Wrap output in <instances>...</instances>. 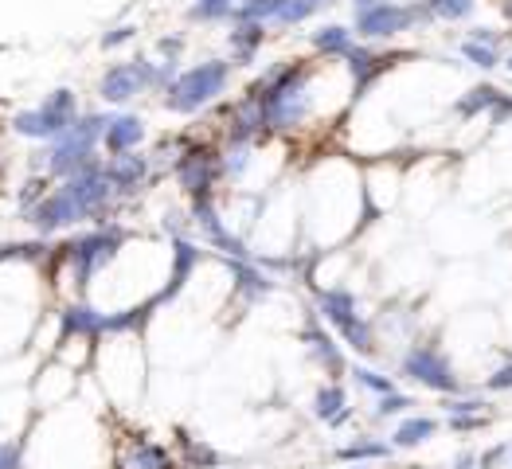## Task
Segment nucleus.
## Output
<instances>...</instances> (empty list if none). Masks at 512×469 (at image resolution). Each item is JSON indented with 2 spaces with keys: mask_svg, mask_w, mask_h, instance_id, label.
Listing matches in <instances>:
<instances>
[{
  "mask_svg": "<svg viewBox=\"0 0 512 469\" xmlns=\"http://www.w3.org/2000/svg\"><path fill=\"white\" fill-rule=\"evenodd\" d=\"M403 376L415 380V384L430 387V391H442V395H454L458 391V376H454L450 360L438 348H430V344H419V348H411L403 356Z\"/></svg>",
  "mask_w": 512,
  "mask_h": 469,
  "instance_id": "1",
  "label": "nucleus"
},
{
  "mask_svg": "<svg viewBox=\"0 0 512 469\" xmlns=\"http://www.w3.org/2000/svg\"><path fill=\"white\" fill-rule=\"evenodd\" d=\"M227 83V67L223 63H204L196 71H188L180 83L172 86V106L176 110H196L200 102H208Z\"/></svg>",
  "mask_w": 512,
  "mask_h": 469,
  "instance_id": "2",
  "label": "nucleus"
},
{
  "mask_svg": "<svg viewBox=\"0 0 512 469\" xmlns=\"http://www.w3.org/2000/svg\"><path fill=\"white\" fill-rule=\"evenodd\" d=\"M415 20H419V8L384 0V4L364 8V12L356 16V32H364V36H399V32H407Z\"/></svg>",
  "mask_w": 512,
  "mask_h": 469,
  "instance_id": "3",
  "label": "nucleus"
},
{
  "mask_svg": "<svg viewBox=\"0 0 512 469\" xmlns=\"http://www.w3.org/2000/svg\"><path fill=\"white\" fill-rule=\"evenodd\" d=\"M321 305H325V313H329V317L341 325V333L352 344H356V348H372V333H368V325L356 317V309H352V298H348L344 290H333V294H325V298H321Z\"/></svg>",
  "mask_w": 512,
  "mask_h": 469,
  "instance_id": "4",
  "label": "nucleus"
},
{
  "mask_svg": "<svg viewBox=\"0 0 512 469\" xmlns=\"http://www.w3.org/2000/svg\"><path fill=\"white\" fill-rule=\"evenodd\" d=\"M438 434V423L434 419H419V415H411V419H403L399 430H395V446H403V450H415V446H423Z\"/></svg>",
  "mask_w": 512,
  "mask_h": 469,
  "instance_id": "5",
  "label": "nucleus"
},
{
  "mask_svg": "<svg viewBox=\"0 0 512 469\" xmlns=\"http://www.w3.org/2000/svg\"><path fill=\"white\" fill-rule=\"evenodd\" d=\"M446 415H450V427L454 430H473L485 423V403L481 399H450Z\"/></svg>",
  "mask_w": 512,
  "mask_h": 469,
  "instance_id": "6",
  "label": "nucleus"
},
{
  "mask_svg": "<svg viewBox=\"0 0 512 469\" xmlns=\"http://www.w3.org/2000/svg\"><path fill=\"white\" fill-rule=\"evenodd\" d=\"M497 102H501V90L497 86H477V90H470L466 98H462V114L466 118H473V114H481V110H497Z\"/></svg>",
  "mask_w": 512,
  "mask_h": 469,
  "instance_id": "7",
  "label": "nucleus"
},
{
  "mask_svg": "<svg viewBox=\"0 0 512 469\" xmlns=\"http://www.w3.org/2000/svg\"><path fill=\"white\" fill-rule=\"evenodd\" d=\"M430 16H438V20H466L473 8H477V0H427Z\"/></svg>",
  "mask_w": 512,
  "mask_h": 469,
  "instance_id": "8",
  "label": "nucleus"
},
{
  "mask_svg": "<svg viewBox=\"0 0 512 469\" xmlns=\"http://www.w3.org/2000/svg\"><path fill=\"white\" fill-rule=\"evenodd\" d=\"M462 55L470 59L473 67H481V71H493V67L501 63L497 47H489V43H477V40H466V43H462Z\"/></svg>",
  "mask_w": 512,
  "mask_h": 469,
  "instance_id": "9",
  "label": "nucleus"
},
{
  "mask_svg": "<svg viewBox=\"0 0 512 469\" xmlns=\"http://www.w3.org/2000/svg\"><path fill=\"white\" fill-rule=\"evenodd\" d=\"M317 47H321V51H329V55H348V51H352V40H348V28H337V24H333V28H321V32H317Z\"/></svg>",
  "mask_w": 512,
  "mask_h": 469,
  "instance_id": "10",
  "label": "nucleus"
},
{
  "mask_svg": "<svg viewBox=\"0 0 512 469\" xmlns=\"http://www.w3.org/2000/svg\"><path fill=\"white\" fill-rule=\"evenodd\" d=\"M282 4H286V0H243V4H239V16L258 24V20H266V16H282Z\"/></svg>",
  "mask_w": 512,
  "mask_h": 469,
  "instance_id": "11",
  "label": "nucleus"
},
{
  "mask_svg": "<svg viewBox=\"0 0 512 469\" xmlns=\"http://www.w3.org/2000/svg\"><path fill=\"white\" fill-rule=\"evenodd\" d=\"M317 415H321V419H344V415H348V411H344L341 387H329V391L317 395Z\"/></svg>",
  "mask_w": 512,
  "mask_h": 469,
  "instance_id": "12",
  "label": "nucleus"
},
{
  "mask_svg": "<svg viewBox=\"0 0 512 469\" xmlns=\"http://www.w3.org/2000/svg\"><path fill=\"white\" fill-rule=\"evenodd\" d=\"M356 380L368 387V391H376V395H391L395 391V384L387 376H380V372H372V368H356Z\"/></svg>",
  "mask_w": 512,
  "mask_h": 469,
  "instance_id": "13",
  "label": "nucleus"
},
{
  "mask_svg": "<svg viewBox=\"0 0 512 469\" xmlns=\"http://www.w3.org/2000/svg\"><path fill=\"white\" fill-rule=\"evenodd\" d=\"M407 407H415V403H411L407 395L391 391V395H380V411H376V415H380V419H391V415H403Z\"/></svg>",
  "mask_w": 512,
  "mask_h": 469,
  "instance_id": "14",
  "label": "nucleus"
},
{
  "mask_svg": "<svg viewBox=\"0 0 512 469\" xmlns=\"http://www.w3.org/2000/svg\"><path fill=\"white\" fill-rule=\"evenodd\" d=\"M387 454H391L387 442H356L344 450V458H387Z\"/></svg>",
  "mask_w": 512,
  "mask_h": 469,
  "instance_id": "15",
  "label": "nucleus"
},
{
  "mask_svg": "<svg viewBox=\"0 0 512 469\" xmlns=\"http://www.w3.org/2000/svg\"><path fill=\"white\" fill-rule=\"evenodd\" d=\"M258 40H262V28H258V24H247V28H239V32H235V47H239L243 55H251Z\"/></svg>",
  "mask_w": 512,
  "mask_h": 469,
  "instance_id": "16",
  "label": "nucleus"
},
{
  "mask_svg": "<svg viewBox=\"0 0 512 469\" xmlns=\"http://www.w3.org/2000/svg\"><path fill=\"white\" fill-rule=\"evenodd\" d=\"M309 12H313V4H309V0H286V4H282V16H278V20L294 24V20H305Z\"/></svg>",
  "mask_w": 512,
  "mask_h": 469,
  "instance_id": "17",
  "label": "nucleus"
},
{
  "mask_svg": "<svg viewBox=\"0 0 512 469\" xmlns=\"http://www.w3.org/2000/svg\"><path fill=\"white\" fill-rule=\"evenodd\" d=\"M231 4H235V0H200V4H196V16H204V20L227 16V12H231Z\"/></svg>",
  "mask_w": 512,
  "mask_h": 469,
  "instance_id": "18",
  "label": "nucleus"
},
{
  "mask_svg": "<svg viewBox=\"0 0 512 469\" xmlns=\"http://www.w3.org/2000/svg\"><path fill=\"white\" fill-rule=\"evenodd\" d=\"M489 391H512V360L489 376Z\"/></svg>",
  "mask_w": 512,
  "mask_h": 469,
  "instance_id": "19",
  "label": "nucleus"
},
{
  "mask_svg": "<svg viewBox=\"0 0 512 469\" xmlns=\"http://www.w3.org/2000/svg\"><path fill=\"white\" fill-rule=\"evenodd\" d=\"M356 4H360V12H364V8H376V4H384V0H356Z\"/></svg>",
  "mask_w": 512,
  "mask_h": 469,
  "instance_id": "20",
  "label": "nucleus"
},
{
  "mask_svg": "<svg viewBox=\"0 0 512 469\" xmlns=\"http://www.w3.org/2000/svg\"><path fill=\"white\" fill-rule=\"evenodd\" d=\"M505 63H509V71H512V55H509V59H505Z\"/></svg>",
  "mask_w": 512,
  "mask_h": 469,
  "instance_id": "21",
  "label": "nucleus"
},
{
  "mask_svg": "<svg viewBox=\"0 0 512 469\" xmlns=\"http://www.w3.org/2000/svg\"><path fill=\"white\" fill-rule=\"evenodd\" d=\"M309 4H313V8H317V4H321V0H309Z\"/></svg>",
  "mask_w": 512,
  "mask_h": 469,
  "instance_id": "22",
  "label": "nucleus"
}]
</instances>
